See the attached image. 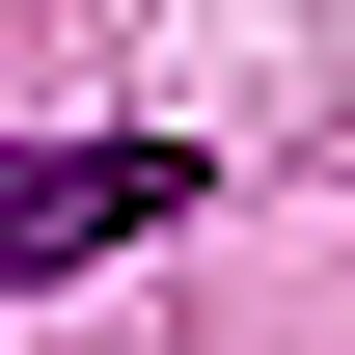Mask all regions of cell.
Returning a JSON list of instances; mask_svg holds the SVG:
<instances>
[{"instance_id":"obj_1","label":"cell","mask_w":355,"mask_h":355,"mask_svg":"<svg viewBox=\"0 0 355 355\" xmlns=\"http://www.w3.org/2000/svg\"><path fill=\"white\" fill-rule=\"evenodd\" d=\"M137 219H191V137H28L0 164V301L83 273V246H137Z\"/></svg>"}]
</instances>
